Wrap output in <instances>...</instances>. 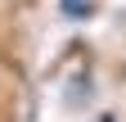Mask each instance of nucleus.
Returning a JSON list of instances; mask_svg holds the SVG:
<instances>
[{
	"label": "nucleus",
	"mask_w": 126,
	"mask_h": 122,
	"mask_svg": "<svg viewBox=\"0 0 126 122\" xmlns=\"http://www.w3.org/2000/svg\"><path fill=\"white\" fill-rule=\"evenodd\" d=\"M63 9L68 14H90V0H63Z\"/></svg>",
	"instance_id": "1"
}]
</instances>
